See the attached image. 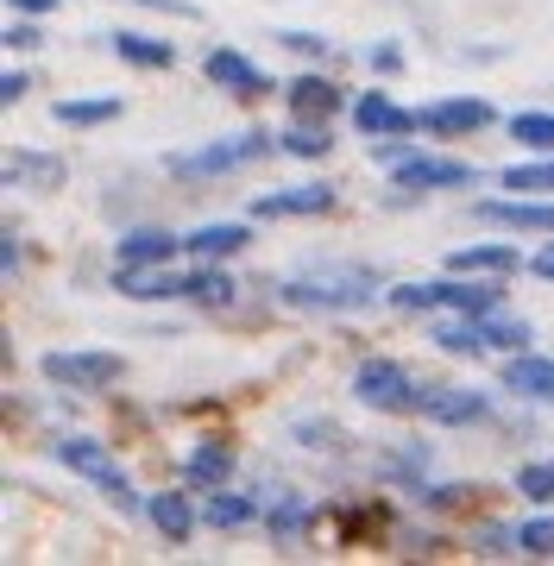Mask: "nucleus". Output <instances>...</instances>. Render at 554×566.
<instances>
[{"instance_id": "obj_1", "label": "nucleus", "mask_w": 554, "mask_h": 566, "mask_svg": "<svg viewBox=\"0 0 554 566\" xmlns=\"http://www.w3.org/2000/svg\"><path fill=\"white\" fill-rule=\"evenodd\" d=\"M378 296V271L372 264H309L284 283L290 308H322V315H341V308H366Z\"/></svg>"}, {"instance_id": "obj_2", "label": "nucleus", "mask_w": 554, "mask_h": 566, "mask_svg": "<svg viewBox=\"0 0 554 566\" xmlns=\"http://www.w3.org/2000/svg\"><path fill=\"white\" fill-rule=\"evenodd\" d=\"M271 133L265 126H252V133H240V139H221V145H202V151H177V158H165L170 177H227V170H240V164L265 158L271 151Z\"/></svg>"}, {"instance_id": "obj_3", "label": "nucleus", "mask_w": 554, "mask_h": 566, "mask_svg": "<svg viewBox=\"0 0 554 566\" xmlns=\"http://www.w3.org/2000/svg\"><path fill=\"white\" fill-rule=\"evenodd\" d=\"M51 453H58V465H70V472L95 479V485H102L121 510H139V497H133V485H126V472L107 460V447H102V441H88V434H70V441H58Z\"/></svg>"}, {"instance_id": "obj_4", "label": "nucleus", "mask_w": 554, "mask_h": 566, "mask_svg": "<svg viewBox=\"0 0 554 566\" xmlns=\"http://www.w3.org/2000/svg\"><path fill=\"white\" fill-rule=\"evenodd\" d=\"M39 371L63 390H107L126 371V359L121 353H70V346H63V353H44Z\"/></svg>"}, {"instance_id": "obj_5", "label": "nucleus", "mask_w": 554, "mask_h": 566, "mask_svg": "<svg viewBox=\"0 0 554 566\" xmlns=\"http://www.w3.org/2000/svg\"><path fill=\"white\" fill-rule=\"evenodd\" d=\"M353 397H359L366 409H390V416L422 403L416 385H410V371H404L397 359H366V365H359V371H353Z\"/></svg>"}, {"instance_id": "obj_6", "label": "nucleus", "mask_w": 554, "mask_h": 566, "mask_svg": "<svg viewBox=\"0 0 554 566\" xmlns=\"http://www.w3.org/2000/svg\"><path fill=\"white\" fill-rule=\"evenodd\" d=\"M397 170V189H416V196H429V189H467L479 170L472 164H453V158H422V151H410V158L390 164Z\"/></svg>"}, {"instance_id": "obj_7", "label": "nucleus", "mask_w": 554, "mask_h": 566, "mask_svg": "<svg viewBox=\"0 0 554 566\" xmlns=\"http://www.w3.org/2000/svg\"><path fill=\"white\" fill-rule=\"evenodd\" d=\"M202 70H208V82H215V88H227V95H271L265 70H259V63H247L240 51H227V44H215V51H208Z\"/></svg>"}, {"instance_id": "obj_8", "label": "nucleus", "mask_w": 554, "mask_h": 566, "mask_svg": "<svg viewBox=\"0 0 554 566\" xmlns=\"http://www.w3.org/2000/svg\"><path fill=\"white\" fill-rule=\"evenodd\" d=\"M479 126H492V107L479 102V95H460V102H435L416 114V133H441V139H453V133H479Z\"/></svg>"}, {"instance_id": "obj_9", "label": "nucleus", "mask_w": 554, "mask_h": 566, "mask_svg": "<svg viewBox=\"0 0 554 566\" xmlns=\"http://www.w3.org/2000/svg\"><path fill=\"white\" fill-rule=\"evenodd\" d=\"M114 290L139 296V303H170V296H184V277L165 264H114Z\"/></svg>"}, {"instance_id": "obj_10", "label": "nucleus", "mask_w": 554, "mask_h": 566, "mask_svg": "<svg viewBox=\"0 0 554 566\" xmlns=\"http://www.w3.org/2000/svg\"><path fill=\"white\" fill-rule=\"evenodd\" d=\"M422 416L441 428H467V422H485L492 416V397L485 390H429L422 397Z\"/></svg>"}, {"instance_id": "obj_11", "label": "nucleus", "mask_w": 554, "mask_h": 566, "mask_svg": "<svg viewBox=\"0 0 554 566\" xmlns=\"http://www.w3.org/2000/svg\"><path fill=\"white\" fill-rule=\"evenodd\" d=\"M334 208V189L328 182H309V189H278V196H259L252 214L259 221H290V214H328Z\"/></svg>"}, {"instance_id": "obj_12", "label": "nucleus", "mask_w": 554, "mask_h": 566, "mask_svg": "<svg viewBox=\"0 0 554 566\" xmlns=\"http://www.w3.org/2000/svg\"><path fill=\"white\" fill-rule=\"evenodd\" d=\"M353 126H359V133H378V139H410L416 114H404V107L385 102V95H359V102H353Z\"/></svg>"}, {"instance_id": "obj_13", "label": "nucleus", "mask_w": 554, "mask_h": 566, "mask_svg": "<svg viewBox=\"0 0 554 566\" xmlns=\"http://www.w3.org/2000/svg\"><path fill=\"white\" fill-rule=\"evenodd\" d=\"M498 283H479V277H460V271H448V283H435V303H448L453 315H492L498 308Z\"/></svg>"}, {"instance_id": "obj_14", "label": "nucleus", "mask_w": 554, "mask_h": 566, "mask_svg": "<svg viewBox=\"0 0 554 566\" xmlns=\"http://www.w3.org/2000/svg\"><path fill=\"white\" fill-rule=\"evenodd\" d=\"M504 390H511V397H530V403H554V359L516 353V359L504 365Z\"/></svg>"}, {"instance_id": "obj_15", "label": "nucleus", "mask_w": 554, "mask_h": 566, "mask_svg": "<svg viewBox=\"0 0 554 566\" xmlns=\"http://www.w3.org/2000/svg\"><path fill=\"white\" fill-rule=\"evenodd\" d=\"M485 227H516V233H554V208L548 202H479L472 208Z\"/></svg>"}, {"instance_id": "obj_16", "label": "nucleus", "mask_w": 554, "mask_h": 566, "mask_svg": "<svg viewBox=\"0 0 554 566\" xmlns=\"http://www.w3.org/2000/svg\"><path fill=\"white\" fill-rule=\"evenodd\" d=\"M448 271H460V277H511L516 245H460V252H448Z\"/></svg>"}, {"instance_id": "obj_17", "label": "nucleus", "mask_w": 554, "mask_h": 566, "mask_svg": "<svg viewBox=\"0 0 554 566\" xmlns=\"http://www.w3.org/2000/svg\"><path fill=\"white\" fill-rule=\"evenodd\" d=\"M145 516H151V528H158L165 542H189V535H196V510H189V497H177V491L145 497Z\"/></svg>"}, {"instance_id": "obj_18", "label": "nucleus", "mask_w": 554, "mask_h": 566, "mask_svg": "<svg viewBox=\"0 0 554 566\" xmlns=\"http://www.w3.org/2000/svg\"><path fill=\"white\" fill-rule=\"evenodd\" d=\"M170 252H184V240H170L165 227H133V233L114 245V259L121 264H165Z\"/></svg>"}, {"instance_id": "obj_19", "label": "nucleus", "mask_w": 554, "mask_h": 566, "mask_svg": "<svg viewBox=\"0 0 554 566\" xmlns=\"http://www.w3.org/2000/svg\"><path fill=\"white\" fill-rule=\"evenodd\" d=\"M247 240L252 233L240 221H215V227H196V233L184 240V252H196V259H233Z\"/></svg>"}, {"instance_id": "obj_20", "label": "nucleus", "mask_w": 554, "mask_h": 566, "mask_svg": "<svg viewBox=\"0 0 554 566\" xmlns=\"http://www.w3.org/2000/svg\"><path fill=\"white\" fill-rule=\"evenodd\" d=\"M290 107H296V120H328L334 107H341V88L322 76H296L290 82Z\"/></svg>"}, {"instance_id": "obj_21", "label": "nucleus", "mask_w": 554, "mask_h": 566, "mask_svg": "<svg viewBox=\"0 0 554 566\" xmlns=\"http://www.w3.org/2000/svg\"><path fill=\"white\" fill-rule=\"evenodd\" d=\"M114 57H126L133 70H170L177 63V51H170L165 39H145V32H114Z\"/></svg>"}, {"instance_id": "obj_22", "label": "nucleus", "mask_w": 554, "mask_h": 566, "mask_svg": "<svg viewBox=\"0 0 554 566\" xmlns=\"http://www.w3.org/2000/svg\"><path fill=\"white\" fill-rule=\"evenodd\" d=\"M63 177H70V170H63V158H44V151H13V158H7V182H32V189H58Z\"/></svg>"}, {"instance_id": "obj_23", "label": "nucleus", "mask_w": 554, "mask_h": 566, "mask_svg": "<svg viewBox=\"0 0 554 566\" xmlns=\"http://www.w3.org/2000/svg\"><path fill=\"white\" fill-rule=\"evenodd\" d=\"M184 296L189 303H202V308H227L233 303V277L215 271V259H202V271H189L184 277Z\"/></svg>"}, {"instance_id": "obj_24", "label": "nucleus", "mask_w": 554, "mask_h": 566, "mask_svg": "<svg viewBox=\"0 0 554 566\" xmlns=\"http://www.w3.org/2000/svg\"><path fill=\"white\" fill-rule=\"evenodd\" d=\"M58 126H102V120H121V95H95V102H58L51 107Z\"/></svg>"}, {"instance_id": "obj_25", "label": "nucleus", "mask_w": 554, "mask_h": 566, "mask_svg": "<svg viewBox=\"0 0 554 566\" xmlns=\"http://www.w3.org/2000/svg\"><path fill=\"white\" fill-rule=\"evenodd\" d=\"M479 327H485V353H516V346H530V322L523 315H479Z\"/></svg>"}, {"instance_id": "obj_26", "label": "nucleus", "mask_w": 554, "mask_h": 566, "mask_svg": "<svg viewBox=\"0 0 554 566\" xmlns=\"http://www.w3.org/2000/svg\"><path fill=\"white\" fill-rule=\"evenodd\" d=\"M252 516H259V504H252V497H233V491H215V497L202 504L208 528H247Z\"/></svg>"}, {"instance_id": "obj_27", "label": "nucleus", "mask_w": 554, "mask_h": 566, "mask_svg": "<svg viewBox=\"0 0 554 566\" xmlns=\"http://www.w3.org/2000/svg\"><path fill=\"white\" fill-rule=\"evenodd\" d=\"M435 346L441 353H485V327H479V315H453L435 327Z\"/></svg>"}, {"instance_id": "obj_28", "label": "nucleus", "mask_w": 554, "mask_h": 566, "mask_svg": "<svg viewBox=\"0 0 554 566\" xmlns=\"http://www.w3.org/2000/svg\"><path fill=\"white\" fill-rule=\"evenodd\" d=\"M227 472H233V453H227L221 441H202L189 453V485H221Z\"/></svg>"}, {"instance_id": "obj_29", "label": "nucleus", "mask_w": 554, "mask_h": 566, "mask_svg": "<svg viewBox=\"0 0 554 566\" xmlns=\"http://www.w3.org/2000/svg\"><path fill=\"white\" fill-rule=\"evenodd\" d=\"M278 145H284L290 158H322V151H328L334 139H328V120H296Z\"/></svg>"}, {"instance_id": "obj_30", "label": "nucleus", "mask_w": 554, "mask_h": 566, "mask_svg": "<svg viewBox=\"0 0 554 566\" xmlns=\"http://www.w3.org/2000/svg\"><path fill=\"white\" fill-rule=\"evenodd\" d=\"M511 139L516 145H535V151H554V114H516Z\"/></svg>"}, {"instance_id": "obj_31", "label": "nucleus", "mask_w": 554, "mask_h": 566, "mask_svg": "<svg viewBox=\"0 0 554 566\" xmlns=\"http://www.w3.org/2000/svg\"><path fill=\"white\" fill-rule=\"evenodd\" d=\"M504 189H511V196H535V189H554V164H511V170H504Z\"/></svg>"}, {"instance_id": "obj_32", "label": "nucleus", "mask_w": 554, "mask_h": 566, "mask_svg": "<svg viewBox=\"0 0 554 566\" xmlns=\"http://www.w3.org/2000/svg\"><path fill=\"white\" fill-rule=\"evenodd\" d=\"M385 303L397 308V315H422V308H435V283H390Z\"/></svg>"}, {"instance_id": "obj_33", "label": "nucleus", "mask_w": 554, "mask_h": 566, "mask_svg": "<svg viewBox=\"0 0 554 566\" xmlns=\"http://www.w3.org/2000/svg\"><path fill=\"white\" fill-rule=\"evenodd\" d=\"M516 491L523 497H535V504H554V460H535L516 472Z\"/></svg>"}, {"instance_id": "obj_34", "label": "nucleus", "mask_w": 554, "mask_h": 566, "mask_svg": "<svg viewBox=\"0 0 554 566\" xmlns=\"http://www.w3.org/2000/svg\"><path fill=\"white\" fill-rule=\"evenodd\" d=\"M479 554H485V560L523 554V528H479Z\"/></svg>"}, {"instance_id": "obj_35", "label": "nucleus", "mask_w": 554, "mask_h": 566, "mask_svg": "<svg viewBox=\"0 0 554 566\" xmlns=\"http://www.w3.org/2000/svg\"><path fill=\"white\" fill-rule=\"evenodd\" d=\"M523 554H535V560H554V516H535V523H523Z\"/></svg>"}, {"instance_id": "obj_36", "label": "nucleus", "mask_w": 554, "mask_h": 566, "mask_svg": "<svg viewBox=\"0 0 554 566\" xmlns=\"http://www.w3.org/2000/svg\"><path fill=\"white\" fill-rule=\"evenodd\" d=\"M303 516H309V510L296 504V497H290V504H278V510H271V535H278V542H296V528H303Z\"/></svg>"}, {"instance_id": "obj_37", "label": "nucleus", "mask_w": 554, "mask_h": 566, "mask_svg": "<svg viewBox=\"0 0 554 566\" xmlns=\"http://www.w3.org/2000/svg\"><path fill=\"white\" fill-rule=\"evenodd\" d=\"M278 44H284V51H296V57H322V51H328V39H322V32H278Z\"/></svg>"}, {"instance_id": "obj_38", "label": "nucleus", "mask_w": 554, "mask_h": 566, "mask_svg": "<svg viewBox=\"0 0 554 566\" xmlns=\"http://www.w3.org/2000/svg\"><path fill=\"white\" fill-rule=\"evenodd\" d=\"M133 7H158V13H177V20H202L196 0H133Z\"/></svg>"}, {"instance_id": "obj_39", "label": "nucleus", "mask_w": 554, "mask_h": 566, "mask_svg": "<svg viewBox=\"0 0 554 566\" xmlns=\"http://www.w3.org/2000/svg\"><path fill=\"white\" fill-rule=\"evenodd\" d=\"M39 44V25H7V51H32Z\"/></svg>"}, {"instance_id": "obj_40", "label": "nucleus", "mask_w": 554, "mask_h": 566, "mask_svg": "<svg viewBox=\"0 0 554 566\" xmlns=\"http://www.w3.org/2000/svg\"><path fill=\"white\" fill-rule=\"evenodd\" d=\"M20 95H25V76H20V70H7V76H0V102L13 107Z\"/></svg>"}, {"instance_id": "obj_41", "label": "nucleus", "mask_w": 554, "mask_h": 566, "mask_svg": "<svg viewBox=\"0 0 554 566\" xmlns=\"http://www.w3.org/2000/svg\"><path fill=\"white\" fill-rule=\"evenodd\" d=\"M397 63H404V51H397V44H378V51H372V70H385V76L397 70Z\"/></svg>"}, {"instance_id": "obj_42", "label": "nucleus", "mask_w": 554, "mask_h": 566, "mask_svg": "<svg viewBox=\"0 0 554 566\" xmlns=\"http://www.w3.org/2000/svg\"><path fill=\"white\" fill-rule=\"evenodd\" d=\"M7 7H13V13H32V20H39V13H51L58 0H7Z\"/></svg>"}, {"instance_id": "obj_43", "label": "nucleus", "mask_w": 554, "mask_h": 566, "mask_svg": "<svg viewBox=\"0 0 554 566\" xmlns=\"http://www.w3.org/2000/svg\"><path fill=\"white\" fill-rule=\"evenodd\" d=\"M535 277L554 283V245H542V252H535Z\"/></svg>"}]
</instances>
